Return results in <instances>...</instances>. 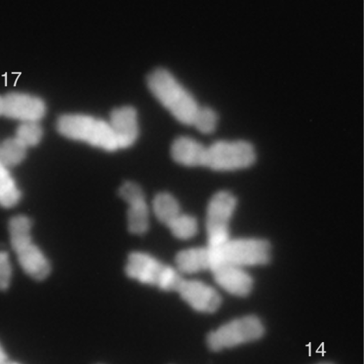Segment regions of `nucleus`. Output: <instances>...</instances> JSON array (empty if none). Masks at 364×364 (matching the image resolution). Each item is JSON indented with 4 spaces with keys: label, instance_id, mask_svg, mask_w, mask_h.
Listing matches in <instances>:
<instances>
[{
    "label": "nucleus",
    "instance_id": "f257e3e1",
    "mask_svg": "<svg viewBox=\"0 0 364 364\" xmlns=\"http://www.w3.org/2000/svg\"><path fill=\"white\" fill-rule=\"evenodd\" d=\"M147 85L156 99L180 122L191 124L200 106L193 94L164 68H156L146 76Z\"/></svg>",
    "mask_w": 364,
    "mask_h": 364
},
{
    "label": "nucleus",
    "instance_id": "f03ea898",
    "mask_svg": "<svg viewBox=\"0 0 364 364\" xmlns=\"http://www.w3.org/2000/svg\"><path fill=\"white\" fill-rule=\"evenodd\" d=\"M31 227V220L25 215L11 218L8 225L11 245L22 269L31 278L43 280L50 272V264L41 249L33 242Z\"/></svg>",
    "mask_w": 364,
    "mask_h": 364
},
{
    "label": "nucleus",
    "instance_id": "7ed1b4c3",
    "mask_svg": "<svg viewBox=\"0 0 364 364\" xmlns=\"http://www.w3.org/2000/svg\"><path fill=\"white\" fill-rule=\"evenodd\" d=\"M56 127L67 138L112 151L119 149L107 120L87 114L70 113L58 117Z\"/></svg>",
    "mask_w": 364,
    "mask_h": 364
},
{
    "label": "nucleus",
    "instance_id": "20e7f679",
    "mask_svg": "<svg viewBox=\"0 0 364 364\" xmlns=\"http://www.w3.org/2000/svg\"><path fill=\"white\" fill-rule=\"evenodd\" d=\"M125 272L131 279L166 291H176L183 279L176 268L141 252L128 256Z\"/></svg>",
    "mask_w": 364,
    "mask_h": 364
},
{
    "label": "nucleus",
    "instance_id": "39448f33",
    "mask_svg": "<svg viewBox=\"0 0 364 364\" xmlns=\"http://www.w3.org/2000/svg\"><path fill=\"white\" fill-rule=\"evenodd\" d=\"M207 247L210 255V266L215 262H224L245 268L264 265L271 259V245L261 238H230L219 246Z\"/></svg>",
    "mask_w": 364,
    "mask_h": 364
},
{
    "label": "nucleus",
    "instance_id": "423d86ee",
    "mask_svg": "<svg viewBox=\"0 0 364 364\" xmlns=\"http://www.w3.org/2000/svg\"><path fill=\"white\" fill-rule=\"evenodd\" d=\"M262 321L247 315L230 320L210 331L206 344L213 351H220L257 341L264 333Z\"/></svg>",
    "mask_w": 364,
    "mask_h": 364
},
{
    "label": "nucleus",
    "instance_id": "0eeeda50",
    "mask_svg": "<svg viewBox=\"0 0 364 364\" xmlns=\"http://www.w3.org/2000/svg\"><path fill=\"white\" fill-rule=\"evenodd\" d=\"M256 157L255 146L248 141L218 140L206 146L204 166L218 171H235L252 166Z\"/></svg>",
    "mask_w": 364,
    "mask_h": 364
},
{
    "label": "nucleus",
    "instance_id": "6e6552de",
    "mask_svg": "<svg viewBox=\"0 0 364 364\" xmlns=\"http://www.w3.org/2000/svg\"><path fill=\"white\" fill-rule=\"evenodd\" d=\"M237 200L230 192L220 191L210 199L205 217L208 247H217L230 238V223Z\"/></svg>",
    "mask_w": 364,
    "mask_h": 364
},
{
    "label": "nucleus",
    "instance_id": "1a4fd4ad",
    "mask_svg": "<svg viewBox=\"0 0 364 364\" xmlns=\"http://www.w3.org/2000/svg\"><path fill=\"white\" fill-rule=\"evenodd\" d=\"M46 112V104L38 97L23 92L0 95V117L21 122H39Z\"/></svg>",
    "mask_w": 364,
    "mask_h": 364
},
{
    "label": "nucleus",
    "instance_id": "9d476101",
    "mask_svg": "<svg viewBox=\"0 0 364 364\" xmlns=\"http://www.w3.org/2000/svg\"><path fill=\"white\" fill-rule=\"evenodd\" d=\"M118 194L128 205L129 231L135 235L146 232L149 225V209L141 188L134 182L126 181L120 186Z\"/></svg>",
    "mask_w": 364,
    "mask_h": 364
},
{
    "label": "nucleus",
    "instance_id": "9b49d317",
    "mask_svg": "<svg viewBox=\"0 0 364 364\" xmlns=\"http://www.w3.org/2000/svg\"><path fill=\"white\" fill-rule=\"evenodd\" d=\"M176 292L193 310L200 313H213L222 304L219 292L212 286L199 280L183 278Z\"/></svg>",
    "mask_w": 364,
    "mask_h": 364
},
{
    "label": "nucleus",
    "instance_id": "f8f14e48",
    "mask_svg": "<svg viewBox=\"0 0 364 364\" xmlns=\"http://www.w3.org/2000/svg\"><path fill=\"white\" fill-rule=\"evenodd\" d=\"M209 270L217 284L228 293L245 296L251 292L253 280L244 268L224 262H215Z\"/></svg>",
    "mask_w": 364,
    "mask_h": 364
},
{
    "label": "nucleus",
    "instance_id": "ddd939ff",
    "mask_svg": "<svg viewBox=\"0 0 364 364\" xmlns=\"http://www.w3.org/2000/svg\"><path fill=\"white\" fill-rule=\"evenodd\" d=\"M107 121L119 149L130 146L136 140L139 127L138 114L133 106L125 105L113 108Z\"/></svg>",
    "mask_w": 364,
    "mask_h": 364
},
{
    "label": "nucleus",
    "instance_id": "4468645a",
    "mask_svg": "<svg viewBox=\"0 0 364 364\" xmlns=\"http://www.w3.org/2000/svg\"><path fill=\"white\" fill-rule=\"evenodd\" d=\"M206 145L186 135L176 137L171 146L173 160L186 166H204Z\"/></svg>",
    "mask_w": 364,
    "mask_h": 364
},
{
    "label": "nucleus",
    "instance_id": "2eb2a0df",
    "mask_svg": "<svg viewBox=\"0 0 364 364\" xmlns=\"http://www.w3.org/2000/svg\"><path fill=\"white\" fill-rule=\"evenodd\" d=\"M176 269L181 274H191L209 270L210 255L208 248L192 247L180 251L175 257Z\"/></svg>",
    "mask_w": 364,
    "mask_h": 364
},
{
    "label": "nucleus",
    "instance_id": "dca6fc26",
    "mask_svg": "<svg viewBox=\"0 0 364 364\" xmlns=\"http://www.w3.org/2000/svg\"><path fill=\"white\" fill-rule=\"evenodd\" d=\"M152 209L158 220L166 227L181 213L178 200L166 192L159 193L154 196Z\"/></svg>",
    "mask_w": 364,
    "mask_h": 364
},
{
    "label": "nucleus",
    "instance_id": "f3484780",
    "mask_svg": "<svg viewBox=\"0 0 364 364\" xmlns=\"http://www.w3.org/2000/svg\"><path fill=\"white\" fill-rule=\"evenodd\" d=\"M21 192L9 168L0 163V205L11 208L18 203Z\"/></svg>",
    "mask_w": 364,
    "mask_h": 364
},
{
    "label": "nucleus",
    "instance_id": "a211bd4d",
    "mask_svg": "<svg viewBox=\"0 0 364 364\" xmlns=\"http://www.w3.org/2000/svg\"><path fill=\"white\" fill-rule=\"evenodd\" d=\"M27 149L15 136L6 139L0 144V163L9 168L17 166L26 158Z\"/></svg>",
    "mask_w": 364,
    "mask_h": 364
},
{
    "label": "nucleus",
    "instance_id": "6ab92c4d",
    "mask_svg": "<svg viewBox=\"0 0 364 364\" xmlns=\"http://www.w3.org/2000/svg\"><path fill=\"white\" fill-rule=\"evenodd\" d=\"M172 235L180 240H188L198 232L196 219L192 215L181 213L168 226Z\"/></svg>",
    "mask_w": 364,
    "mask_h": 364
},
{
    "label": "nucleus",
    "instance_id": "aec40b11",
    "mask_svg": "<svg viewBox=\"0 0 364 364\" xmlns=\"http://www.w3.org/2000/svg\"><path fill=\"white\" fill-rule=\"evenodd\" d=\"M43 130L39 122H21L16 128L15 137L27 148L39 144Z\"/></svg>",
    "mask_w": 364,
    "mask_h": 364
},
{
    "label": "nucleus",
    "instance_id": "412c9836",
    "mask_svg": "<svg viewBox=\"0 0 364 364\" xmlns=\"http://www.w3.org/2000/svg\"><path fill=\"white\" fill-rule=\"evenodd\" d=\"M218 121V114L214 109L200 105L191 124L201 132L210 133L215 130Z\"/></svg>",
    "mask_w": 364,
    "mask_h": 364
},
{
    "label": "nucleus",
    "instance_id": "4be33fe9",
    "mask_svg": "<svg viewBox=\"0 0 364 364\" xmlns=\"http://www.w3.org/2000/svg\"><path fill=\"white\" fill-rule=\"evenodd\" d=\"M12 266L9 253L0 250V290H6L10 285Z\"/></svg>",
    "mask_w": 364,
    "mask_h": 364
},
{
    "label": "nucleus",
    "instance_id": "5701e85b",
    "mask_svg": "<svg viewBox=\"0 0 364 364\" xmlns=\"http://www.w3.org/2000/svg\"><path fill=\"white\" fill-rule=\"evenodd\" d=\"M7 360L6 352L0 343V364H4Z\"/></svg>",
    "mask_w": 364,
    "mask_h": 364
},
{
    "label": "nucleus",
    "instance_id": "b1692460",
    "mask_svg": "<svg viewBox=\"0 0 364 364\" xmlns=\"http://www.w3.org/2000/svg\"><path fill=\"white\" fill-rule=\"evenodd\" d=\"M4 364H20L16 362L7 360Z\"/></svg>",
    "mask_w": 364,
    "mask_h": 364
},
{
    "label": "nucleus",
    "instance_id": "393cba45",
    "mask_svg": "<svg viewBox=\"0 0 364 364\" xmlns=\"http://www.w3.org/2000/svg\"><path fill=\"white\" fill-rule=\"evenodd\" d=\"M319 364H331V363H319Z\"/></svg>",
    "mask_w": 364,
    "mask_h": 364
}]
</instances>
